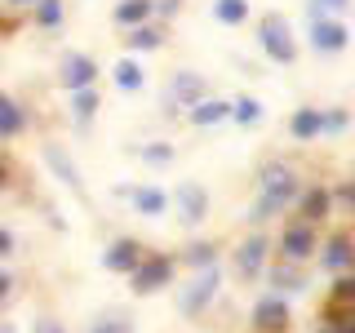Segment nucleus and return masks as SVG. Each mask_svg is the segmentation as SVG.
<instances>
[{
    "label": "nucleus",
    "mask_w": 355,
    "mask_h": 333,
    "mask_svg": "<svg viewBox=\"0 0 355 333\" xmlns=\"http://www.w3.org/2000/svg\"><path fill=\"white\" fill-rule=\"evenodd\" d=\"M297 191H302V182H297V173L288 169V164H262V173H258V205L249 209V218L266 222V218L284 214V209H293Z\"/></svg>",
    "instance_id": "nucleus-1"
},
{
    "label": "nucleus",
    "mask_w": 355,
    "mask_h": 333,
    "mask_svg": "<svg viewBox=\"0 0 355 333\" xmlns=\"http://www.w3.org/2000/svg\"><path fill=\"white\" fill-rule=\"evenodd\" d=\"M258 44H262V53H266L271 62H293V58H297L293 27H288V18L275 14V9L258 18Z\"/></svg>",
    "instance_id": "nucleus-2"
},
{
    "label": "nucleus",
    "mask_w": 355,
    "mask_h": 333,
    "mask_svg": "<svg viewBox=\"0 0 355 333\" xmlns=\"http://www.w3.org/2000/svg\"><path fill=\"white\" fill-rule=\"evenodd\" d=\"M173 271H178V262L169 253H142V262L129 271V289L138 298H151V293H160L164 284H173Z\"/></svg>",
    "instance_id": "nucleus-3"
},
{
    "label": "nucleus",
    "mask_w": 355,
    "mask_h": 333,
    "mask_svg": "<svg viewBox=\"0 0 355 333\" xmlns=\"http://www.w3.org/2000/svg\"><path fill=\"white\" fill-rule=\"evenodd\" d=\"M40 160H44V169H49L58 182L67 187L71 196H80L89 200V187H85V173H80V164L71 160V151L62 147V142H40Z\"/></svg>",
    "instance_id": "nucleus-4"
},
{
    "label": "nucleus",
    "mask_w": 355,
    "mask_h": 333,
    "mask_svg": "<svg viewBox=\"0 0 355 333\" xmlns=\"http://www.w3.org/2000/svg\"><path fill=\"white\" fill-rule=\"evenodd\" d=\"M315 249H320V236H315V227L302 218H293V222H284L280 227V258L284 262H311L315 258Z\"/></svg>",
    "instance_id": "nucleus-5"
},
{
    "label": "nucleus",
    "mask_w": 355,
    "mask_h": 333,
    "mask_svg": "<svg viewBox=\"0 0 355 333\" xmlns=\"http://www.w3.org/2000/svg\"><path fill=\"white\" fill-rule=\"evenodd\" d=\"M218 284H222L218 266H205V271H196V280H191V284H182V293H178V311L196 320L200 311H205V307L218 298Z\"/></svg>",
    "instance_id": "nucleus-6"
},
{
    "label": "nucleus",
    "mask_w": 355,
    "mask_h": 333,
    "mask_svg": "<svg viewBox=\"0 0 355 333\" xmlns=\"http://www.w3.org/2000/svg\"><path fill=\"white\" fill-rule=\"evenodd\" d=\"M288 302H284V293H266V298H258L253 302V311H249V325H253V333H288Z\"/></svg>",
    "instance_id": "nucleus-7"
},
{
    "label": "nucleus",
    "mask_w": 355,
    "mask_h": 333,
    "mask_svg": "<svg viewBox=\"0 0 355 333\" xmlns=\"http://www.w3.org/2000/svg\"><path fill=\"white\" fill-rule=\"evenodd\" d=\"M169 205H178V218L187 227H200L209 218V209H214V200H209V191L200 182H178V191H169Z\"/></svg>",
    "instance_id": "nucleus-8"
},
{
    "label": "nucleus",
    "mask_w": 355,
    "mask_h": 333,
    "mask_svg": "<svg viewBox=\"0 0 355 333\" xmlns=\"http://www.w3.org/2000/svg\"><path fill=\"white\" fill-rule=\"evenodd\" d=\"M266 253H271V244H266V236H244L236 249H231V262H236V275L240 280H258V275L266 271Z\"/></svg>",
    "instance_id": "nucleus-9"
},
{
    "label": "nucleus",
    "mask_w": 355,
    "mask_h": 333,
    "mask_svg": "<svg viewBox=\"0 0 355 333\" xmlns=\"http://www.w3.org/2000/svg\"><path fill=\"white\" fill-rule=\"evenodd\" d=\"M200 98H209V80L200 71H173L169 89H164V107H196Z\"/></svg>",
    "instance_id": "nucleus-10"
},
{
    "label": "nucleus",
    "mask_w": 355,
    "mask_h": 333,
    "mask_svg": "<svg viewBox=\"0 0 355 333\" xmlns=\"http://www.w3.org/2000/svg\"><path fill=\"white\" fill-rule=\"evenodd\" d=\"M351 44V27L342 18H311V49L315 53H342Z\"/></svg>",
    "instance_id": "nucleus-11"
},
{
    "label": "nucleus",
    "mask_w": 355,
    "mask_h": 333,
    "mask_svg": "<svg viewBox=\"0 0 355 333\" xmlns=\"http://www.w3.org/2000/svg\"><path fill=\"white\" fill-rule=\"evenodd\" d=\"M98 80V62L89 58V53H67L62 67H58V85L71 94V89H89Z\"/></svg>",
    "instance_id": "nucleus-12"
},
{
    "label": "nucleus",
    "mask_w": 355,
    "mask_h": 333,
    "mask_svg": "<svg viewBox=\"0 0 355 333\" xmlns=\"http://www.w3.org/2000/svg\"><path fill=\"white\" fill-rule=\"evenodd\" d=\"M293 209H297V218L302 222H311V227H315V222H324L329 214H333V191L329 187H302V191H297V200H293Z\"/></svg>",
    "instance_id": "nucleus-13"
},
{
    "label": "nucleus",
    "mask_w": 355,
    "mask_h": 333,
    "mask_svg": "<svg viewBox=\"0 0 355 333\" xmlns=\"http://www.w3.org/2000/svg\"><path fill=\"white\" fill-rule=\"evenodd\" d=\"M142 240H133V236H120V240H111L107 249H103V266L107 271H120V275H129L133 266L142 262Z\"/></svg>",
    "instance_id": "nucleus-14"
},
{
    "label": "nucleus",
    "mask_w": 355,
    "mask_h": 333,
    "mask_svg": "<svg viewBox=\"0 0 355 333\" xmlns=\"http://www.w3.org/2000/svg\"><path fill=\"white\" fill-rule=\"evenodd\" d=\"M315 253H320V262H324L333 275H342V271H351V266H355V249H351V236H347V231H333V236L320 244Z\"/></svg>",
    "instance_id": "nucleus-15"
},
{
    "label": "nucleus",
    "mask_w": 355,
    "mask_h": 333,
    "mask_svg": "<svg viewBox=\"0 0 355 333\" xmlns=\"http://www.w3.org/2000/svg\"><path fill=\"white\" fill-rule=\"evenodd\" d=\"M129 200H133V214H142V218H164L169 214V191L164 187H129L125 191Z\"/></svg>",
    "instance_id": "nucleus-16"
},
{
    "label": "nucleus",
    "mask_w": 355,
    "mask_h": 333,
    "mask_svg": "<svg viewBox=\"0 0 355 333\" xmlns=\"http://www.w3.org/2000/svg\"><path fill=\"white\" fill-rule=\"evenodd\" d=\"M187 120H191L196 129H209V125H222V120H231V103L227 98H200L196 107H187Z\"/></svg>",
    "instance_id": "nucleus-17"
},
{
    "label": "nucleus",
    "mask_w": 355,
    "mask_h": 333,
    "mask_svg": "<svg viewBox=\"0 0 355 333\" xmlns=\"http://www.w3.org/2000/svg\"><path fill=\"white\" fill-rule=\"evenodd\" d=\"M22 129H27V111L18 107L14 94H5V89H0V142H5V138H18Z\"/></svg>",
    "instance_id": "nucleus-18"
},
{
    "label": "nucleus",
    "mask_w": 355,
    "mask_h": 333,
    "mask_svg": "<svg viewBox=\"0 0 355 333\" xmlns=\"http://www.w3.org/2000/svg\"><path fill=\"white\" fill-rule=\"evenodd\" d=\"M155 14V0H120L116 9H111V18H116V27H142V22H151Z\"/></svg>",
    "instance_id": "nucleus-19"
},
{
    "label": "nucleus",
    "mask_w": 355,
    "mask_h": 333,
    "mask_svg": "<svg viewBox=\"0 0 355 333\" xmlns=\"http://www.w3.org/2000/svg\"><path fill=\"white\" fill-rule=\"evenodd\" d=\"M288 138L293 142H315L320 138V107H297L288 116Z\"/></svg>",
    "instance_id": "nucleus-20"
},
{
    "label": "nucleus",
    "mask_w": 355,
    "mask_h": 333,
    "mask_svg": "<svg viewBox=\"0 0 355 333\" xmlns=\"http://www.w3.org/2000/svg\"><path fill=\"white\" fill-rule=\"evenodd\" d=\"M271 289L275 293H297V289H306V275H302V262H284L280 258V266H271Z\"/></svg>",
    "instance_id": "nucleus-21"
},
{
    "label": "nucleus",
    "mask_w": 355,
    "mask_h": 333,
    "mask_svg": "<svg viewBox=\"0 0 355 333\" xmlns=\"http://www.w3.org/2000/svg\"><path fill=\"white\" fill-rule=\"evenodd\" d=\"M111 80H116V89H125V94H138V89L147 85V71H142L138 58H120L111 67Z\"/></svg>",
    "instance_id": "nucleus-22"
},
{
    "label": "nucleus",
    "mask_w": 355,
    "mask_h": 333,
    "mask_svg": "<svg viewBox=\"0 0 355 333\" xmlns=\"http://www.w3.org/2000/svg\"><path fill=\"white\" fill-rule=\"evenodd\" d=\"M160 44H164V31L151 27V22L129 27V36H125V49H129V53H151V49H160Z\"/></svg>",
    "instance_id": "nucleus-23"
},
{
    "label": "nucleus",
    "mask_w": 355,
    "mask_h": 333,
    "mask_svg": "<svg viewBox=\"0 0 355 333\" xmlns=\"http://www.w3.org/2000/svg\"><path fill=\"white\" fill-rule=\"evenodd\" d=\"M98 107H103V98H98V89H71V116L80 120V125H89V120L98 116Z\"/></svg>",
    "instance_id": "nucleus-24"
},
{
    "label": "nucleus",
    "mask_w": 355,
    "mask_h": 333,
    "mask_svg": "<svg viewBox=\"0 0 355 333\" xmlns=\"http://www.w3.org/2000/svg\"><path fill=\"white\" fill-rule=\"evenodd\" d=\"M262 116H266V111H262V98H249V94H244V98L231 103V120L244 125V129H249V125H262Z\"/></svg>",
    "instance_id": "nucleus-25"
},
{
    "label": "nucleus",
    "mask_w": 355,
    "mask_h": 333,
    "mask_svg": "<svg viewBox=\"0 0 355 333\" xmlns=\"http://www.w3.org/2000/svg\"><path fill=\"white\" fill-rule=\"evenodd\" d=\"M214 18L222 27H240L249 22V0H214Z\"/></svg>",
    "instance_id": "nucleus-26"
},
{
    "label": "nucleus",
    "mask_w": 355,
    "mask_h": 333,
    "mask_svg": "<svg viewBox=\"0 0 355 333\" xmlns=\"http://www.w3.org/2000/svg\"><path fill=\"white\" fill-rule=\"evenodd\" d=\"M182 262H187V266H196V271H205V266H218V244H209V240L187 244Z\"/></svg>",
    "instance_id": "nucleus-27"
},
{
    "label": "nucleus",
    "mask_w": 355,
    "mask_h": 333,
    "mask_svg": "<svg viewBox=\"0 0 355 333\" xmlns=\"http://www.w3.org/2000/svg\"><path fill=\"white\" fill-rule=\"evenodd\" d=\"M36 27H58L62 22V0H36Z\"/></svg>",
    "instance_id": "nucleus-28"
},
{
    "label": "nucleus",
    "mask_w": 355,
    "mask_h": 333,
    "mask_svg": "<svg viewBox=\"0 0 355 333\" xmlns=\"http://www.w3.org/2000/svg\"><path fill=\"white\" fill-rule=\"evenodd\" d=\"M133 155H142L147 164H169L173 160V147H169V142H142Z\"/></svg>",
    "instance_id": "nucleus-29"
},
{
    "label": "nucleus",
    "mask_w": 355,
    "mask_h": 333,
    "mask_svg": "<svg viewBox=\"0 0 355 333\" xmlns=\"http://www.w3.org/2000/svg\"><path fill=\"white\" fill-rule=\"evenodd\" d=\"M347 125H351L347 111H320V133H342Z\"/></svg>",
    "instance_id": "nucleus-30"
},
{
    "label": "nucleus",
    "mask_w": 355,
    "mask_h": 333,
    "mask_svg": "<svg viewBox=\"0 0 355 333\" xmlns=\"http://www.w3.org/2000/svg\"><path fill=\"white\" fill-rule=\"evenodd\" d=\"M89 333H133V325H129L125 316H111V320H98Z\"/></svg>",
    "instance_id": "nucleus-31"
},
{
    "label": "nucleus",
    "mask_w": 355,
    "mask_h": 333,
    "mask_svg": "<svg viewBox=\"0 0 355 333\" xmlns=\"http://www.w3.org/2000/svg\"><path fill=\"white\" fill-rule=\"evenodd\" d=\"M333 200H342V205H347L351 214H355V178H347V182L333 187Z\"/></svg>",
    "instance_id": "nucleus-32"
},
{
    "label": "nucleus",
    "mask_w": 355,
    "mask_h": 333,
    "mask_svg": "<svg viewBox=\"0 0 355 333\" xmlns=\"http://www.w3.org/2000/svg\"><path fill=\"white\" fill-rule=\"evenodd\" d=\"M27 333H67V329H62V320H53V316H36Z\"/></svg>",
    "instance_id": "nucleus-33"
},
{
    "label": "nucleus",
    "mask_w": 355,
    "mask_h": 333,
    "mask_svg": "<svg viewBox=\"0 0 355 333\" xmlns=\"http://www.w3.org/2000/svg\"><path fill=\"white\" fill-rule=\"evenodd\" d=\"M182 5H187V0H155V14L173 18V14H182Z\"/></svg>",
    "instance_id": "nucleus-34"
},
{
    "label": "nucleus",
    "mask_w": 355,
    "mask_h": 333,
    "mask_svg": "<svg viewBox=\"0 0 355 333\" xmlns=\"http://www.w3.org/2000/svg\"><path fill=\"white\" fill-rule=\"evenodd\" d=\"M9 253H14V231H9V227H0V262H5Z\"/></svg>",
    "instance_id": "nucleus-35"
},
{
    "label": "nucleus",
    "mask_w": 355,
    "mask_h": 333,
    "mask_svg": "<svg viewBox=\"0 0 355 333\" xmlns=\"http://www.w3.org/2000/svg\"><path fill=\"white\" fill-rule=\"evenodd\" d=\"M315 5L324 9V14H329V9H333V14H347V9H351V0H315Z\"/></svg>",
    "instance_id": "nucleus-36"
},
{
    "label": "nucleus",
    "mask_w": 355,
    "mask_h": 333,
    "mask_svg": "<svg viewBox=\"0 0 355 333\" xmlns=\"http://www.w3.org/2000/svg\"><path fill=\"white\" fill-rule=\"evenodd\" d=\"M9 293H14V275H9V271H5V266H0V302H5V298H9Z\"/></svg>",
    "instance_id": "nucleus-37"
},
{
    "label": "nucleus",
    "mask_w": 355,
    "mask_h": 333,
    "mask_svg": "<svg viewBox=\"0 0 355 333\" xmlns=\"http://www.w3.org/2000/svg\"><path fill=\"white\" fill-rule=\"evenodd\" d=\"M9 182H14V178H9V164L0 160V191H9Z\"/></svg>",
    "instance_id": "nucleus-38"
},
{
    "label": "nucleus",
    "mask_w": 355,
    "mask_h": 333,
    "mask_svg": "<svg viewBox=\"0 0 355 333\" xmlns=\"http://www.w3.org/2000/svg\"><path fill=\"white\" fill-rule=\"evenodd\" d=\"M9 5H14V9H31V5H36V0H9Z\"/></svg>",
    "instance_id": "nucleus-39"
},
{
    "label": "nucleus",
    "mask_w": 355,
    "mask_h": 333,
    "mask_svg": "<svg viewBox=\"0 0 355 333\" xmlns=\"http://www.w3.org/2000/svg\"><path fill=\"white\" fill-rule=\"evenodd\" d=\"M0 333H14V329H9V325H0Z\"/></svg>",
    "instance_id": "nucleus-40"
},
{
    "label": "nucleus",
    "mask_w": 355,
    "mask_h": 333,
    "mask_svg": "<svg viewBox=\"0 0 355 333\" xmlns=\"http://www.w3.org/2000/svg\"><path fill=\"white\" fill-rule=\"evenodd\" d=\"M315 333H329V329H324V325H320V329H315Z\"/></svg>",
    "instance_id": "nucleus-41"
},
{
    "label": "nucleus",
    "mask_w": 355,
    "mask_h": 333,
    "mask_svg": "<svg viewBox=\"0 0 355 333\" xmlns=\"http://www.w3.org/2000/svg\"><path fill=\"white\" fill-rule=\"evenodd\" d=\"M351 249H355V236H351Z\"/></svg>",
    "instance_id": "nucleus-42"
}]
</instances>
